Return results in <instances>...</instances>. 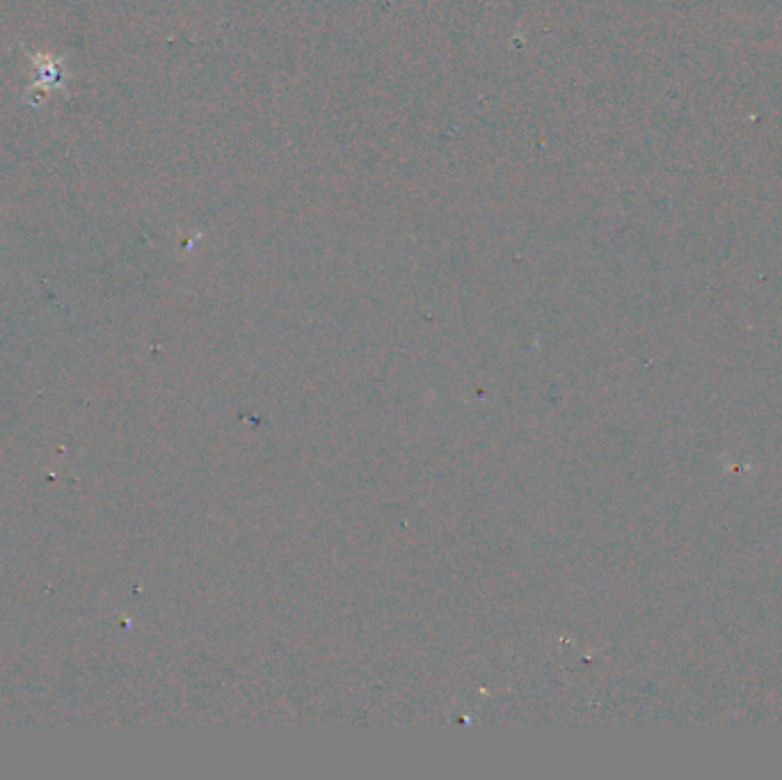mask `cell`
Returning <instances> with one entry per match:
<instances>
[{"mask_svg": "<svg viewBox=\"0 0 782 780\" xmlns=\"http://www.w3.org/2000/svg\"><path fill=\"white\" fill-rule=\"evenodd\" d=\"M30 60H33L37 71V87L44 85V90H65V58H49V55L30 53Z\"/></svg>", "mask_w": 782, "mask_h": 780, "instance_id": "1", "label": "cell"}]
</instances>
